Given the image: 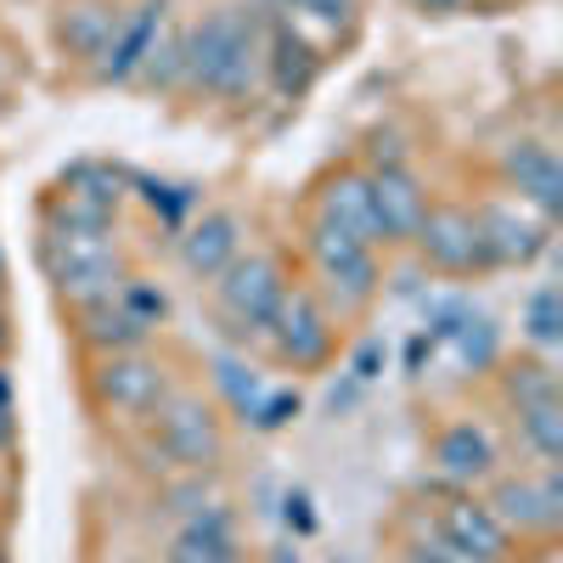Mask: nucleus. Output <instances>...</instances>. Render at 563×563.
<instances>
[{"mask_svg": "<svg viewBox=\"0 0 563 563\" xmlns=\"http://www.w3.org/2000/svg\"><path fill=\"white\" fill-rule=\"evenodd\" d=\"M501 169L519 180V192L541 209V214H558L563 209V169L552 158V147H541V141H512Z\"/></svg>", "mask_w": 563, "mask_h": 563, "instance_id": "nucleus-11", "label": "nucleus"}, {"mask_svg": "<svg viewBox=\"0 0 563 563\" xmlns=\"http://www.w3.org/2000/svg\"><path fill=\"white\" fill-rule=\"evenodd\" d=\"M282 294H288V282H282V265L271 254H249V260L238 254L220 271V310L238 327H265Z\"/></svg>", "mask_w": 563, "mask_h": 563, "instance_id": "nucleus-4", "label": "nucleus"}, {"mask_svg": "<svg viewBox=\"0 0 563 563\" xmlns=\"http://www.w3.org/2000/svg\"><path fill=\"white\" fill-rule=\"evenodd\" d=\"M417 249L434 271L445 276H474L490 271V249H485V231L467 209H429L417 225Z\"/></svg>", "mask_w": 563, "mask_h": 563, "instance_id": "nucleus-3", "label": "nucleus"}, {"mask_svg": "<svg viewBox=\"0 0 563 563\" xmlns=\"http://www.w3.org/2000/svg\"><path fill=\"white\" fill-rule=\"evenodd\" d=\"M90 310V344L97 350H113V355H124V350H135L141 339H147V321H135L130 310H108V299L102 305H85Z\"/></svg>", "mask_w": 563, "mask_h": 563, "instance_id": "nucleus-21", "label": "nucleus"}, {"mask_svg": "<svg viewBox=\"0 0 563 563\" xmlns=\"http://www.w3.org/2000/svg\"><path fill=\"white\" fill-rule=\"evenodd\" d=\"M113 34H119V18L108 7H74L63 18V40H68L74 57H108Z\"/></svg>", "mask_w": 563, "mask_h": 563, "instance_id": "nucleus-18", "label": "nucleus"}, {"mask_svg": "<svg viewBox=\"0 0 563 563\" xmlns=\"http://www.w3.org/2000/svg\"><path fill=\"white\" fill-rule=\"evenodd\" d=\"M158 434H164V451L186 467H209L220 456V429H214V417L203 400H169L158 411Z\"/></svg>", "mask_w": 563, "mask_h": 563, "instance_id": "nucleus-8", "label": "nucleus"}, {"mask_svg": "<svg viewBox=\"0 0 563 563\" xmlns=\"http://www.w3.org/2000/svg\"><path fill=\"white\" fill-rule=\"evenodd\" d=\"M45 260H52V276L57 288L74 299V305H102L113 299V243H108V225H68L52 243H45Z\"/></svg>", "mask_w": 563, "mask_h": 563, "instance_id": "nucleus-2", "label": "nucleus"}, {"mask_svg": "<svg viewBox=\"0 0 563 563\" xmlns=\"http://www.w3.org/2000/svg\"><path fill=\"white\" fill-rule=\"evenodd\" d=\"M434 456H440V467L451 479H485L490 474V440L474 429V422H456V429H445L440 434V445H434Z\"/></svg>", "mask_w": 563, "mask_h": 563, "instance_id": "nucleus-16", "label": "nucleus"}, {"mask_svg": "<svg viewBox=\"0 0 563 563\" xmlns=\"http://www.w3.org/2000/svg\"><path fill=\"white\" fill-rule=\"evenodd\" d=\"M180 260H186L192 276H220L231 260H238V214H203L180 238Z\"/></svg>", "mask_w": 563, "mask_h": 563, "instance_id": "nucleus-14", "label": "nucleus"}, {"mask_svg": "<svg viewBox=\"0 0 563 563\" xmlns=\"http://www.w3.org/2000/svg\"><path fill=\"white\" fill-rule=\"evenodd\" d=\"M519 429H525V440L536 445V456H541L547 467L563 456V411H558V395L519 406Z\"/></svg>", "mask_w": 563, "mask_h": 563, "instance_id": "nucleus-20", "label": "nucleus"}, {"mask_svg": "<svg viewBox=\"0 0 563 563\" xmlns=\"http://www.w3.org/2000/svg\"><path fill=\"white\" fill-rule=\"evenodd\" d=\"M490 512L512 530H541V536H552L558 530V519H563V490H558V474L547 467L541 479H507L501 490H496V501H490Z\"/></svg>", "mask_w": 563, "mask_h": 563, "instance_id": "nucleus-9", "label": "nucleus"}, {"mask_svg": "<svg viewBox=\"0 0 563 563\" xmlns=\"http://www.w3.org/2000/svg\"><path fill=\"white\" fill-rule=\"evenodd\" d=\"M422 7H451V0H422Z\"/></svg>", "mask_w": 563, "mask_h": 563, "instance_id": "nucleus-32", "label": "nucleus"}, {"mask_svg": "<svg viewBox=\"0 0 563 563\" xmlns=\"http://www.w3.org/2000/svg\"><path fill=\"white\" fill-rule=\"evenodd\" d=\"M288 411H299V395H276L265 411H254V422H260V429H282V422H288Z\"/></svg>", "mask_w": 563, "mask_h": 563, "instance_id": "nucleus-25", "label": "nucleus"}, {"mask_svg": "<svg viewBox=\"0 0 563 563\" xmlns=\"http://www.w3.org/2000/svg\"><path fill=\"white\" fill-rule=\"evenodd\" d=\"M558 310H563V305H558V288H541V294L530 299L525 327H530L536 344H558V333H563V316H558Z\"/></svg>", "mask_w": 563, "mask_h": 563, "instance_id": "nucleus-23", "label": "nucleus"}, {"mask_svg": "<svg viewBox=\"0 0 563 563\" xmlns=\"http://www.w3.org/2000/svg\"><path fill=\"white\" fill-rule=\"evenodd\" d=\"M271 79H276V90H288V97H299V90L310 85V74H316V52L288 29V23H276L271 29Z\"/></svg>", "mask_w": 563, "mask_h": 563, "instance_id": "nucleus-17", "label": "nucleus"}, {"mask_svg": "<svg viewBox=\"0 0 563 563\" xmlns=\"http://www.w3.org/2000/svg\"><path fill=\"white\" fill-rule=\"evenodd\" d=\"M12 440V406H0V445Z\"/></svg>", "mask_w": 563, "mask_h": 563, "instance_id": "nucleus-29", "label": "nucleus"}, {"mask_svg": "<svg viewBox=\"0 0 563 563\" xmlns=\"http://www.w3.org/2000/svg\"><path fill=\"white\" fill-rule=\"evenodd\" d=\"M124 305H130V316H135V310L164 316V294H147V288H130V294H124ZM135 321H141V316H135Z\"/></svg>", "mask_w": 563, "mask_h": 563, "instance_id": "nucleus-26", "label": "nucleus"}, {"mask_svg": "<svg viewBox=\"0 0 563 563\" xmlns=\"http://www.w3.org/2000/svg\"><path fill=\"white\" fill-rule=\"evenodd\" d=\"M372 209H378L384 243H411L422 214H429V192H422V180L406 164H384L372 169Z\"/></svg>", "mask_w": 563, "mask_h": 563, "instance_id": "nucleus-6", "label": "nucleus"}, {"mask_svg": "<svg viewBox=\"0 0 563 563\" xmlns=\"http://www.w3.org/2000/svg\"><path fill=\"white\" fill-rule=\"evenodd\" d=\"M316 220L350 231L355 243H366V249H372V243L384 238L378 209H372V175H366V169H339L333 180L321 186V214H316Z\"/></svg>", "mask_w": 563, "mask_h": 563, "instance_id": "nucleus-7", "label": "nucleus"}, {"mask_svg": "<svg viewBox=\"0 0 563 563\" xmlns=\"http://www.w3.org/2000/svg\"><path fill=\"white\" fill-rule=\"evenodd\" d=\"M288 519H294L299 530H310V512H305V496H299V501H288Z\"/></svg>", "mask_w": 563, "mask_h": 563, "instance_id": "nucleus-28", "label": "nucleus"}, {"mask_svg": "<svg viewBox=\"0 0 563 563\" xmlns=\"http://www.w3.org/2000/svg\"><path fill=\"white\" fill-rule=\"evenodd\" d=\"M260 23L243 7H214L180 45V68L198 90H214V97H249L260 85Z\"/></svg>", "mask_w": 563, "mask_h": 563, "instance_id": "nucleus-1", "label": "nucleus"}, {"mask_svg": "<svg viewBox=\"0 0 563 563\" xmlns=\"http://www.w3.org/2000/svg\"><path fill=\"white\" fill-rule=\"evenodd\" d=\"M265 327H276V350H282V361H294V366H316V361H327V350H333L327 310H321L305 288L282 294V299H276V316H271Z\"/></svg>", "mask_w": 563, "mask_h": 563, "instance_id": "nucleus-5", "label": "nucleus"}, {"mask_svg": "<svg viewBox=\"0 0 563 563\" xmlns=\"http://www.w3.org/2000/svg\"><path fill=\"white\" fill-rule=\"evenodd\" d=\"M445 541H456L462 552H474L485 563H501L507 558V525L485 501H451L445 507Z\"/></svg>", "mask_w": 563, "mask_h": 563, "instance_id": "nucleus-13", "label": "nucleus"}, {"mask_svg": "<svg viewBox=\"0 0 563 563\" xmlns=\"http://www.w3.org/2000/svg\"><path fill=\"white\" fill-rule=\"evenodd\" d=\"M294 12H310V18H321V23H350V12H355V0H288Z\"/></svg>", "mask_w": 563, "mask_h": 563, "instance_id": "nucleus-24", "label": "nucleus"}, {"mask_svg": "<svg viewBox=\"0 0 563 563\" xmlns=\"http://www.w3.org/2000/svg\"><path fill=\"white\" fill-rule=\"evenodd\" d=\"M169 563H238V552H231V536L220 519H198L175 536Z\"/></svg>", "mask_w": 563, "mask_h": 563, "instance_id": "nucleus-19", "label": "nucleus"}, {"mask_svg": "<svg viewBox=\"0 0 563 563\" xmlns=\"http://www.w3.org/2000/svg\"><path fill=\"white\" fill-rule=\"evenodd\" d=\"M361 254H366V243H355L350 231L327 225V220L310 225V260H316L321 271H339V265H350V260H361Z\"/></svg>", "mask_w": 563, "mask_h": 563, "instance_id": "nucleus-22", "label": "nucleus"}, {"mask_svg": "<svg viewBox=\"0 0 563 563\" xmlns=\"http://www.w3.org/2000/svg\"><path fill=\"white\" fill-rule=\"evenodd\" d=\"M97 395L119 411H158L164 406V372L153 361H141L135 350L108 355L97 372Z\"/></svg>", "mask_w": 563, "mask_h": 563, "instance_id": "nucleus-10", "label": "nucleus"}, {"mask_svg": "<svg viewBox=\"0 0 563 563\" xmlns=\"http://www.w3.org/2000/svg\"><path fill=\"white\" fill-rule=\"evenodd\" d=\"M479 220V231H485V249H490V265H512V260H536L541 249H547V225L541 220H525V214H512V209H485V214H474Z\"/></svg>", "mask_w": 563, "mask_h": 563, "instance_id": "nucleus-12", "label": "nucleus"}, {"mask_svg": "<svg viewBox=\"0 0 563 563\" xmlns=\"http://www.w3.org/2000/svg\"><path fill=\"white\" fill-rule=\"evenodd\" d=\"M400 563H429V558H422V552H406V558H400Z\"/></svg>", "mask_w": 563, "mask_h": 563, "instance_id": "nucleus-31", "label": "nucleus"}, {"mask_svg": "<svg viewBox=\"0 0 563 563\" xmlns=\"http://www.w3.org/2000/svg\"><path fill=\"white\" fill-rule=\"evenodd\" d=\"M0 406H12V384L7 378H0Z\"/></svg>", "mask_w": 563, "mask_h": 563, "instance_id": "nucleus-30", "label": "nucleus"}, {"mask_svg": "<svg viewBox=\"0 0 563 563\" xmlns=\"http://www.w3.org/2000/svg\"><path fill=\"white\" fill-rule=\"evenodd\" d=\"M355 372H361V378H372V372H378V344H372V350H361V361H355Z\"/></svg>", "mask_w": 563, "mask_h": 563, "instance_id": "nucleus-27", "label": "nucleus"}, {"mask_svg": "<svg viewBox=\"0 0 563 563\" xmlns=\"http://www.w3.org/2000/svg\"><path fill=\"white\" fill-rule=\"evenodd\" d=\"M158 18H164V7H141V12H135V23L113 34V45H108V63H102V79H130L141 63L153 57Z\"/></svg>", "mask_w": 563, "mask_h": 563, "instance_id": "nucleus-15", "label": "nucleus"}, {"mask_svg": "<svg viewBox=\"0 0 563 563\" xmlns=\"http://www.w3.org/2000/svg\"><path fill=\"white\" fill-rule=\"evenodd\" d=\"M0 344H7V316H0Z\"/></svg>", "mask_w": 563, "mask_h": 563, "instance_id": "nucleus-33", "label": "nucleus"}]
</instances>
